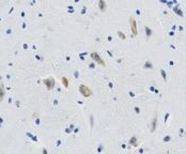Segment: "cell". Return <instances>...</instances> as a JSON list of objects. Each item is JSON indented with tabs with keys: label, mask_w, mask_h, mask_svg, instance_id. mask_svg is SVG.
I'll return each mask as SVG.
<instances>
[{
	"label": "cell",
	"mask_w": 186,
	"mask_h": 154,
	"mask_svg": "<svg viewBox=\"0 0 186 154\" xmlns=\"http://www.w3.org/2000/svg\"><path fill=\"white\" fill-rule=\"evenodd\" d=\"M130 28H132V32L134 35H137V24H136L135 19L130 18Z\"/></svg>",
	"instance_id": "obj_3"
},
{
	"label": "cell",
	"mask_w": 186,
	"mask_h": 154,
	"mask_svg": "<svg viewBox=\"0 0 186 154\" xmlns=\"http://www.w3.org/2000/svg\"><path fill=\"white\" fill-rule=\"evenodd\" d=\"M104 7H105L104 1H101V2H100V8H101V9H104Z\"/></svg>",
	"instance_id": "obj_7"
},
{
	"label": "cell",
	"mask_w": 186,
	"mask_h": 154,
	"mask_svg": "<svg viewBox=\"0 0 186 154\" xmlns=\"http://www.w3.org/2000/svg\"><path fill=\"white\" fill-rule=\"evenodd\" d=\"M45 85L47 86V88L48 89H51L53 87H54V84H55V80L53 79V78H48V79H45L44 80Z\"/></svg>",
	"instance_id": "obj_4"
},
{
	"label": "cell",
	"mask_w": 186,
	"mask_h": 154,
	"mask_svg": "<svg viewBox=\"0 0 186 154\" xmlns=\"http://www.w3.org/2000/svg\"><path fill=\"white\" fill-rule=\"evenodd\" d=\"M62 82H63V85H64V87L68 88V87H69V80H68L66 77H62Z\"/></svg>",
	"instance_id": "obj_5"
},
{
	"label": "cell",
	"mask_w": 186,
	"mask_h": 154,
	"mask_svg": "<svg viewBox=\"0 0 186 154\" xmlns=\"http://www.w3.org/2000/svg\"><path fill=\"white\" fill-rule=\"evenodd\" d=\"M90 56H91V58L93 59V61H95L96 63H98V64H101V65H105L104 60H103V59L101 58L100 56H98L97 53H95V51H94V53H91Z\"/></svg>",
	"instance_id": "obj_2"
},
{
	"label": "cell",
	"mask_w": 186,
	"mask_h": 154,
	"mask_svg": "<svg viewBox=\"0 0 186 154\" xmlns=\"http://www.w3.org/2000/svg\"><path fill=\"white\" fill-rule=\"evenodd\" d=\"M79 91H80V93H81L84 96H86V97H89V96L92 94V90H91L89 87L85 86V85H80V87H79Z\"/></svg>",
	"instance_id": "obj_1"
},
{
	"label": "cell",
	"mask_w": 186,
	"mask_h": 154,
	"mask_svg": "<svg viewBox=\"0 0 186 154\" xmlns=\"http://www.w3.org/2000/svg\"><path fill=\"white\" fill-rule=\"evenodd\" d=\"M3 95H4V90H3L2 86H0V100H2Z\"/></svg>",
	"instance_id": "obj_6"
}]
</instances>
